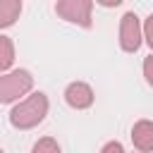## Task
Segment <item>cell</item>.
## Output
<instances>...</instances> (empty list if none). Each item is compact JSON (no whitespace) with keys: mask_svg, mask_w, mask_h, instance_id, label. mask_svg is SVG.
<instances>
[{"mask_svg":"<svg viewBox=\"0 0 153 153\" xmlns=\"http://www.w3.org/2000/svg\"><path fill=\"white\" fill-rule=\"evenodd\" d=\"M45 115H48V96L36 91L10 110V124L14 129H33L45 120Z\"/></svg>","mask_w":153,"mask_h":153,"instance_id":"cell-1","label":"cell"},{"mask_svg":"<svg viewBox=\"0 0 153 153\" xmlns=\"http://www.w3.org/2000/svg\"><path fill=\"white\" fill-rule=\"evenodd\" d=\"M33 88V76L26 69H12L0 74V103H14Z\"/></svg>","mask_w":153,"mask_h":153,"instance_id":"cell-2","label":"cell"},{"mask_svg":"<svg viewBox=\"0 0 153 153\" xmlns=\"http://www.w3.org/2000/svg\"><path fill=\"white\" fill-rule=\"evenodd\" d=\"M91 10H93L91 0H60V2H55V12L65 22L79 24L84 29H91Z\"/></svg>","mask_w":153,"mask_h":153,"instance_id":"cell-3","label":"cell"},{"mask_svg":"<svg viewBox=\"0 0 153 153\" xmlns=\"http://www.w3.org/2000/svg\"><path fill=\"white\" fill-rule=\"evenodd\" d=\"M143 41V31H141V22L134 12H127L120 19V45L124 53H136L141 48Z\"/></svg>","mask_w":153,"mask_h":153,"instance_id":"cell-4","label":"cell"},{"mask_svg":"<svg viewBox=\"0 0 153 153\" xmlns=\"http://www.w3.org/2000/svg\"><path fill=\"white\" fill-rule=\"evenodd\" d=\"M93 88L86 84V81H72L67 88H65V100L69 108L74 110H86L93 105Z\"/></svg>","mask_w":153,"mask_h":153,"instance_id":"cell-5","label":"cell"},{"mask_svg":"<svg viewBox=\"0 0 153 153\" xmlns=\"http://www.w3.org/2000/svg\"><path fill=\"white\" fill-rule=\"evenodd\" d=\"M131 143L141 153H151L153 151V122L151 120H139L131 127Z\"/></svg>","mask_w":153,"mask_h":153,"instance_id":"cell-6","label":"cell"},{"mask_svg":"<svg viewBox=\"0 0 153 153\" xmlns=\"http://www.w3.org/2000/svg\"><path fill=\"white\" fill-rule=\"evenodd\" d=\"M22 14V0H0V29L12 26Z\"/></svg>","mask_w":153,"mask_h":153,"instance_id":"cell-7","label":"cell"},{"mask_svg":"<svg viewBox=\"0 0 153 153\" xmlns=\"http://www.w3.org/2000/svg\"><path fill=\"white\" fill-rule=\"evenodd\" d=\"M14 62V43L10 36H0V74L7 72Z\"/></svg>","mask_w":153,"mask_h":153,"instance_id":"cell-8","label":"cell"},{"mask_svg":"<svg viewBox=\"0 0 153 153\" xmlns=\"http://www.w3.org/2000/svg\"><path fill=\"white\" fill-rule=\"evenodd\" d=\"M31 153H62V151H60V146H57V141H55V139L43 136V139H38V141L33 143Z\"/></svg>","mask_w":153,"mask_h":153,"instance_id":"cell-9","label":"cell"},{"mask_svg":"<svg viewBox=\"0 0 153 153\" xmlns=\"http://www.w3.org/2000/svg\"><path fill=\"white\" fill-rule=\"evenodd\" d=\"M141 31H143L146 43H148V45H151V50H153V14H148V17H146V22H143Z\"/></svg>","mask_w":153,"mask_h":153,"instance_id":"cell-10","label":"cell"},{"mask_svg":"<svg viewBox=\"0 0 153 153\" xmlns=\"http://www.w3.org/2000/svg\"><path fill=\"white\" fill-rule=\"evenodd\" d=\"M143 76H146L148 86H153V55H148L143 60Z\"/></svg>","mask_w":153,"mask_h":153,"instance_id":"cell-11","label":"cell"},{"mask_svg":"<svg viewBox=\"0 0 153 153\" xmlns=\"http://www.w3.org/2000/svg\"><path fill=\"white\" fill-rule=\"evenodd\" d=\"M100 153H124V148H122L120 141H108V143L100 148Z\"/></svg>","mask_w":153,"mask_h":153,"instance_id":"cell-12","label":"cell"},{"mask_svg":"<svg viewBox=\"0 0 153 153\" xmlns=\"http://www.w3.org/2000/svg\"><path fill=\"white\" fill-rule=\"evenodd\" d=\"M0 153H5V151H2V148H0Z\"/></svg>","mask_w":153,"mask_h":153,"instance_id":"cell-13","label":"cell"}]
</instances>
